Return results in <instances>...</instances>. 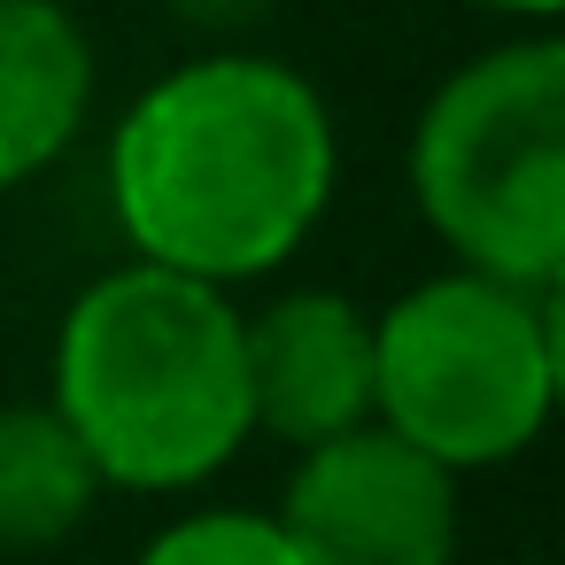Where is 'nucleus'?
I'll use <instances>...</instances> for the list:
<instances>
[{"label":"nucleus","instance_id":"1","mask_svg":"<svg viewBox=\"0 0 565 565\" xmlns=\"http://www.w3.org/2000/svg\"><path fill=\"white\" fill-rule=\"evenodd\" d=\"M341 132L326 94L256 47L163 71L109 132V210L140 264L248 287L333 210Z\"/></svg>","mask_w":565,"mask_h":565},{"label":"nucleus","instance_id":"2","mask_svg":"<svg viewBox=\"0 0 565 565\" xmlns=\"http://www.w3.org/2000/svg\"><path fill=\"white\" fill-rule=\"evenodd\" d=\"M47 403L94 457L102 488L179 495L248 449L241 302L163 264H117L55 326Z\"/></svg>","mask_w":565,"mask_h":565},{"label":"nucleus","instance_id":"3","mask_svg":"<svg viewBox=\"0 0 565 565\" xmlns=\"http://www.w3.org/2000/svg\"><path fill=\"white\" fill-rule=\"evenodd\" d=\"M411 210L449 264L557 295L565 271V40L511 32L457 63L411 125Z\"/></svg>","mask_w":565,"mask_h":565},{"label":"nucleus","instance_id":"4","mask_svg":"<svg viewBox=\"0 0 565 565\" xmlns=\"http://www.w3.org/2000/svg\"><path fill=\"white\" fill-rule=\"evenodd\" d=\"M557 380V302L542 287L449 264L372 318V418L441 472L526 457Z\"/></svg>","mask_w":565,"mask_h":565},{"label":"nucleus","instance_id":"5","mask_svg":"<svg viewBox=\"0 0 565 565\" xmlns=\"http://www.w3.org/2000/svg\"><path fill=\"white\" fill-rule=\"evenodd\" d=\"M271 519L302 565H457V472L395 441L380 418L295 449Z\"/></svg>","mask_w":565,"mask_h":565},{"label":"nucleus","instance_id":"6","mask_svg":"<svg viewBox=\"0 0 565 565\" xmlns=\"http://www.w3.org/2000/svg\"><path fill=\"white\" fill-rule=\"evenodd\" d=\"M241 372L256 434L287 449L356 434L372 426V310L341 287H287L241 310Z\"/></svg>","mask_w":565,"mask_h":565},{"label":"nucleus","instance_id":"7","mask_svg":"<svg viewBox=\"0 0 565 565\" xmlns=\"http://www.w3.org/2000/svg\"><path fill=\"white\" fill-rule=\"evenodd\" d=\"M94 117V40L63 0H0V194L71 156Z\"/></svg>","mask_w":565,"mask_h":565},{"label":"nucleus","instance_id":"8","mask_svg":"<svg viewBox=\"0 0 565 565\" xmlns=\"http://www.w3.org/2000/svg\"><path fill=\"white\" fill-rule=\"evenodd\" d=\"M102 495L109 488L55 403H0V550L24 557L71 542Z\"/></svg>","mask_w":565,"mask_h":565},{"label":"nucleus","instance_id":"9","mask_svg":"<svg viewBox=\"0 0 565 565\" xmlns=\"http://www.w3.org/2000/svg\"><path fill=\"white\" fill-rule=\"evenodd\" d=\"M132 565H302V557H295V542L279 534L271 511L202 503V511H179L171 526H156Z\"/></svg>","mask_w":565,"mask_h":565},{"label":"nucleus","instance_id":"10","mask_svg":"<svg viewBox=\"0 0 565 565\" xmlns=\"http://www.w3.org/2000/svg\"><path fill=\"white\" fill-rule=\"evenodd\" d=\"M179 9V24H194V32H217V40H233V32H248V24H264L279 0H171Z\"/></svg>","mask_w":565,"mask_h":565},{"label":"nucleus","instance_id":"11","mask_svg":"<svg viewBox=\"0 0 565 565\" xmlns=\"http://www.w3.org/2000/svg\"><path fill=\"white\" fill-rule=\"evenodd\" d=\"M465 9H488L503 24H526V32H557V9L565 0H465Z\"/></svg>","mask_w":565,"mask_h":565},{"label":"nucleus","instance_id":"12","mask_svg":"<svg viewBox=\"0 0 565 565\" xmlns=\"http://www.w3.org/2000/svg\"><path fill=\"white\" fill-rule=\"evenodd\" d=\"M63 9H71V0H63Z\"/></svg>","mask_w":565,"mask_h":565}]
</instances>
